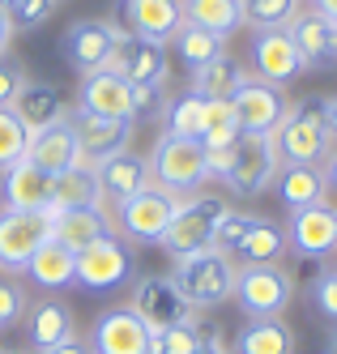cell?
Instances as JSON below:
<instances>
[{
	"label": "cell",
	"mask_w": 337,
	"mask_h": 354,
	"mask_svg": "<svg viewBox=\"0 0 337 354\" xmlns=\"http://www.w3.org/2000/svg\"><path fill=\"white\" fill-rule=\"evenodd\" d=\"M312 303H316V312H320L325 320H333V324H337V269H325V273L316 277V286H312Z\"/></svg>",
	"instance_id": "b9f144b4"
},
{
	"label": "cell",
	"mask_w": 337,
	"mask_h": 354,
	"mask_svg": "<svg viewBox=\"0 0 337 354\" xmlns=\"http://www.w3.org/2000/svg\"><path fill=\"white\" fill-rule=\"evenodd\" d=\"M94 354H149V324L133 308H107L90 333Z\"/></svg>",
	"instance_id": "e0dca14e"
},
{
	"label": "cell",
	"mask_w": 337,
	"mask_h": 354,
	"mask_svg": "<svg viewBox=\"0 0 337 354\" xmlns=\"http://www.w3.org/2000/svg\"><path fill=\"white\" fill-rule=\"evenodd\" d=\"M325 354H337V333L329 337V350H325Z\"/></svg>",
	"instance_id": "816d5d0a"
},
{
	"label": "cell",
	"mask_w": 337,
	"mask_h": 354,
	"mask_svg": "<svg viewBox=\"0 0 337 354\" xmlns=\"http://www.w3.org/2000/svg\"><path fill=\"white\" fill-rule=\"evenodd\" d=\"M252 222H256V214L226 209V214L218 218V226H214V239H210V248H218L222 257H235V252L244 248V239H248V231H252Z\"/></svg>",
	"instance_id": "f35d334b"
},
{
	"label": "cell",
	"mask_w": 337,
	"mask_h": 354,
	"mask_svg": "<svg viewBox=\"0 0 337 354\" xmlns=\"http://www.w3.org/2000/svg\"><path fill=\"white\" fill-rule=\"evenodd\" d=\"M273 188H277V201H282L286 209L320 205V201L329 196L325 171H320V167H307V162H282L277 175H273Z\"/></svg>",
	"instance_id": "484cf974"
},
{
	"label": "cell",
	"mask_w": 337,
	"mask_h": 354,
	"mask_svg": "<svg viewBox=\"0 0 337 354\" xmlns=\"http://www.w3.org/2000/svg\"><path fill=\"white\" fill-rule=\"evenodd\" d=\"M244 64L235 60V56H214L210 64H201V68H192L188 73V90L192 94H201V98H230L239 86H244Z\"/></svg>",
	"instance_id": "4dcf8cb0"
},
{
	"label": "cell",
	"mask_w": 337,
	"mask_h": 354,
	"mask_svg": "<svg viewBox=\"0 0 337 354\" xmlns=\"http://www.w3.org/2000/svg\"><path fill=\"white\" fill-rule=\"evenodd\" d=\"M230 107H235V124L244 137H273L286 115V94L261 77H244V86L230 94Z\"/></svg>",
	"instance_id": "7c38bea8"
},
{
	"label": "cell",
	"mask_w": 337,
	"mask_h": 354,
	"mask_svg": "<svg viewBox=\"0 0 337 354\" xmlns=\"http://www.w3.org/2000/svg\"><path fill=\"white\" fill-rule=\"evenodd\" d=\"M26 308H30V299H26V290H21L17 282H5V277H0V328H13V324H21Z\"/></svg>",
	"instance_id": "60d3db41"
},
{
	"label": "cell",
	"mask_w": 337,
	"mask_h": 354,
	"mask_svg": "<svg viewBox=\"0 0 337 354\" xmlns=\"http://www.w3.org/2000/svg\"><path fill=\"white\" fill-rule=\"evenodd\" d=\"M21 324H26V333H30V350H35V354H43V350H51V346L77 337V328H73V308H69L64 299H56V295L30 303V308H26V316H21Z\"/></svg>",
	"instance_id": "7402d4cb"
},
{
	"label": "cell",
	"mask_w": 337,
	"mask_h": 354,
	"mask_svg": "<svg viewBox=\"0 0 337 354\" xmlns=\"http://www.w3.org/2000/svg\"><path fill=\"white\" fill-rule=\"evenodd\" d=\"M325 129H329V137H333V145H337V94L325 98Z\"/></svg>",
	"instance_id": "bcb514c9"
},
{
	"label": "cell",
	"mask_w": 337,
	"mask_h": 354,
	"mask_svg": "<svg viewBox=\"0 0 337 354\" xmlns=\"http://www.w3.org/2000/svg\"><path fill=\"white\" fill-rule=\"evenodd\" d=\"M26 277H30L39 290H64V286H73V277H77V252H69L56 239H47L30 257V265H26Z\"/></svg>",
	"instance_id": "83f0119b"
},
{
	"label": "cell",
	"mask_w": 337,
	"mask_h": 354,
	"mask_svg": "<svg viewBox=\"0 0 337 354\" xmlns=\"http://www.w3.org/2000/svg\"><path fill=\"white\" fill-rule=\"evenodd\" d=\"M277 167H282V158H277L273 137H239L235 162L222 175V188L230 196H261V192L273 188Z\"/></svg>",
	"instance_id": "ba28073f"
},
{
	"label": "cell",
	"mask_w": 337,
	"mask_h": 354,
	"mask_svg": "<svg viewBox=\"0 0 337 354\" xmlns=\"http://www.w3.org/2000/svg\"><path fill=\"white\" fill-rule=\"evenodd\" d=\"M26 158H30L39 171H47L51 180H56L60 171H69L73 162H82L69 115H60V120L43 124V129H35V133H30V141H26Z\"/></svg>",
	"instance_id": "ffe728a7"
},
{
	"label": "cell",
	"mask_w": 337,
	"mask_h": 354,
	"mask_svg": "<svg viewBox=\"0 0 337 354\" xmlns=\"http://www.w3.org/2000/svg\"><path fill=\"white\" fill-rule=\"evenodd\" d=\"M248 320H269L282 316L295 299V277L282 265H239L235 269V295Z\"/></svg>",
	"instance_id": "8992f818"
},
{
	"label": "cell",
	"mask_w": 337,
	"mask_h": 354,
	"mask_svg": "<svg viewBox=\"0 0 337 354\" xmlns=\"http://www.w3.org/2000/svg\"><path fill=\"white\" fill-rule=\"evenodd\" d=\"M175 286L184 290V299L192 308H218L235 295V261L222 257L218 248H201L188 257H175Z\"/></svg>",
	"instance_id": "7a4b0ae2"
},
{
	"label": "cell",
	"mask_w": 337,
	"mask_h": 354,
	"mask_svg": "<svg viewBox=\"0 0 337 354\" xmlns=\"http://www.w3.org/2000/svg\"><path fill=\"white\" fill-rule=\"evenodd\" d=\"M286 243L299 252V257L325 261L337 252V205L320 201V205H303L291 209L286 218Z\"/></svg>",
	"instance_id": "9a60e30c"
},
{
	"label": "cell",
	"mask_w": 337,
	"mask_h": 354,
	"mask_svg": "<svg viewBox=\"0 0 337 354\" xmlns=\"http://www.w3.org/2000/svg\"><path fill=\"white\" fill-rule=\"evenodd\" d=\"M128 86H149V82H167V47L163 43H145V39H133L124 35L120 52H116V64H111Z\"/></svg>",
	"instance_id": "603a6c76"
},
{
	"label": "cell",
	"mask_w": 337,
	"mask_h": 354,
	"mask_svg": "<svg viewBox=\"0 0 337 354\" xmlns=\"http://www.w3.org/2000/svg\"><path fill=\"white\" fill-rule=\"evenodd\" d=\"M149 184H158L175 196H188V192H201V184L210 180V167H205V149L201 141H188V137H171L163 133L149 149Z\"/></svg>",
	"instance_id": "3957f363"
},
{
	"label": "cell",
	"mask_w": 337,
	"mask_h": 354,
	"mask_svg": "<svg viewBox=\"0 0 337 354\" xmlns=\"http://www.w3.org/2000/svg\"><path fill=\"white\" fill-rule=\"evenodd\" d=\"M102 235H116V222H111V214L102 209V205L51 214V239L64 243L69 252H82V248H90L94 239H102Z\"/></svg>",
	"instance_id": "cb8c5ba5"
},
{
	"label": "cell",
	"mask_w": 337,
	"mask_h": 354,
	"mask_svg": "<svg viewBox=\"0 0 337 354\" xmlns=\"http://www.w3.org/2000/svg\"><path fill=\"white\" fill-rule=\"evenodd\" d=\"M43 354H94V350H90V342H82V337H69V342L51 346V350H43Z\"/></svg>",
	"instance_id": "ee69618b"
},
{
	"label": "cell",
	"mask_w": 337,
	"mask_h": 354,
	"mask_svg": "<svg viewBox=\"0 0 337 354\" xmlns=\"http://www.w3.org/2000/svg\"><path fill=\"white\" fill-rule=\"evenodd\" d=\"M226 196L218 192H188V196H179V209L167 226V235L158 239V248L167 252V257H188V252H201V248H210L214 239V226L218 218L226 214Z\"/></svg>",
	"instance_id": "277c9868"
},
{
	"label": "cell",
	"mask_w": 337,
	"mask_h": 354,
	"mask_svg": "<svg viewBox=\"0 0 337 354\" xmlns=\"http://www.w3.org/2000/svg\"><path fill=\"white\" fill-rule=\"evenodd\" d=\"M320 171H325V184H329V192H337V145H333V154L320 162Z\"/></svg>",
	"instance_id": "c3c4849f"
},
{
	"label": "cell",
	"mask_w": 337,
	"mask_h": 354,
	"mask_svg": "<svg viewBox=\"0 0 337 354\" xmlns=\"http://www.w3.org/2000/svg\"><path fill=\"white\" fill-rule=\"evenodd\" d=\"M286 35H291V43L299 47V56H303L307 73L337 64V26H333V21H329L320 9H299V13L291 17Z\"/></svg>",
	"instance_id": "d6986e66"
},
{
	"label": "cell",
	"mask_w": 337,
	"mask_h": 354,
	"mask_svg": "<svg viewBox=\"0 0 337 354\" xmlns=\"http://www.w3.org/2000/svg\"><path fill=\"white\" fill-rule=\"evenodd\" d=\"M5 354H30V350H5Z\"/></svg>",
	"instance_id": "f5cc1de1"
},
{
	"label": "cell",
	"mask_w": 337,
	"mask_h": 354,
	"mask_svg": "<svg viewBox=\"0 0 337 354\" xmlns=\"http://www.w3.org/2000/svg\"><path fill=\"white\" fill-rule=\"evenodd\" d=\"M197 354H230V350H226V342H222L218 333H205V337H201V350H197Z\"/></svg>",
	"instance_id": "7dc6e473"
},
{
	"label": "cell",
	"mask_w": 337,
	"mask_h": 354,
	"mask_svg": "<svg viewBox=\"0 0 337 354\" xmlns=\"http://www.w3.org/2000/svg\"><path fill=\"white\" fill-rule=\"evenodd\" d=\"M316 9H320L329 21H333V26H337V0H316Z\"/></svg>",
	"instance_id": "681fc988"
},
{
	"label": "cell",
	"mask_w": 337,
	"mask_h": 354,
	"mask_svg": "<svg viewBox=\"0 0 337 354\" xmlns=\"http://www.w3.org/2000/svg\"><path fill=\"white\" fill-rule=\"evenodd\" d=\"M120 43H124V30L116 26V21H102V17L73 21V26L64 30V39H60L69 64L82 73V77H86V73H98V68H111Z\"/></svg>",
	"instance_id": "52a82bcc"
},
{
	"label": "cell",
	"mask_w": 337,
	"mask_h": 354,
	"mask_svg": "<svg viewBox=\"0 0 337 354\" xmlns=\"http://www.w3.org/2000/svg\"><path fill=\"white\" fill-rule=\"evenodd\" d=\"M179 9H184V21H192V26L210 30L218 39H230L244 26V5L239 0H179Z\"/></svg>",
	"instance_id": "1f68e13d"
},
{
	"label": "cell",
	"mask_w": 337,
	"mask_h": 354,
	"mask_svg": "<svg viewBox=\"0 0 337 354\" xmlns=\"http://www.w3.org/2000/svg\"><path fill=\"white\" fill-rule=\"evenodd\" d=\"M248 52H252V73L261 82L277 86V90L295 86L303 73H307L299 47L291 43L286 30H252V47H248Z\"/></svg>",
	"instance_id": "4fadbf2b"
},
{
	"label": "cell",
	"mask_w": 337,
	"mask_h": 354,
	"mask_svg": "<svg viewBox=\"0 0 337 354\" xmlns=\"http://www.w3.org/2000/svg\"><path fill=\"white\" fill-rule=\"evenodd\" d=\"M56 5H64V0H56Z\"/></svg>",
	"instance_id": "db71d44e"
},
{
	"label": "cell",
	"mask_w": 337,
	"mask_h": 354,
	"mask_svg": "<svg viewBox=\"0 0 337 354\" xmlns=\"http://www.w3.org/2000/svg\"><path fill=\"white\" fill-rule=\"evenodd\" d=\"M286 248H291L286 243V226H277L269 218H256L235 257H239V265H277L282 257H286Z\"/></svg>",
	"instance_id": "d6a6232c"
},
{
	"label": "cell",
	"mask_w": 337,
	"mask_h": 354,
	"mask_svg": "<svg viewBox=\"0 0 337 354\" xmlns=\"http://www.w3.org/2000/svg\"><path fill=\"white\" fill-rule=\"evenodd\" d=\"M26 141H30V129L21 124V115L13 107H0V171L26 158Z\"/></svg>",
	"instance_id": "74e56055"
},
{
	"label": "cell",
	"mask_w": 337,
	"mask_h": 354,
	"mask_svg": "<svg viewBox=\"0 0 337 354\" xmlns=\"http://www.w3.org/2000/svg\"><path fill=\"white\" fill-rule=\"evenodd\" d=\"M0 196H5V209L51 214V175L39 171L30 158H17L9 171H0Z\"/></svg>",
	"instance_id": "ac0fdd59"
},
{
	"label": "cell",
	"mask_w": 337,
	"mask_h": 354,
	"mask_svg": "<svg viewBox=\"0 0 337 354\" xmlns=\"http://www.w3.org/2000/svg\"><path fill=\"white\" fill-rule=\"evenodd\" d=\"M116 26L133 39H145V43H171L175 30L184 26V9L179 0H116Z\"/></svg>",
	"instance_id": "5bb4252c"
},
{
	"label": "cell",
	"mask_w": 337,
	"mask_h": 354,
	"mask_svg": "<svg viewBox=\"0 0 337 354\" xmlns=\"http://www.w3.org/2000/svg\"><path fill=\"white\" fill-rule=\"evenodd\" d=\"M94 205H102V188H98L94 162H73L69 171H60L56 180H51V214L94 209Z\"/></svg>",
	"instance_id": "4316f807"
},
{
	"label": "cell",
	"mask_w": 337,
	"mask_h": 354,
	"mask_svg": "<svg viewBox=\"0 0 337 354\" xmlns=\"http://www.w3.org/2000/svg\"><path fill=\"white\" fill-rule=\"evenodd\" d=\"M133 277V252L120 235H102L90 248L77 252V286L86 290H116Z\"/></svg>",
	"instance_id": "9c48e42d"
},
{
	"label": "cell",
	"mask_w": 337,
	"mask_h": 354,
	"mask_svg": "<svg viewBox=\"0 0 337 354\" xmlns=\"http://www.w3.org/2000/svg\"><path fill=\"white\" fill-rule=\"evenodd\" d=\"M179 209V196L158 188V184H145L141 192L116 201V231L124 235V243H154L158 248V239L167 235V226Z\"/></svg>",
	"instance_id": "5b68a950"
},
{
	"label": "cell",
	"mask_w": 337,
	"mask_h": 354,
	"mask_svg": "<svg viewBox=\"0 0 337 354\" xmlns=\"http://www.w3.org/2000/svg\"><path fill=\"white\" fill-rule=\"evenodd\" d=\"M244 5V26L252 30H286L291 17L299 13V0H239Z\"/></svg>",
	"instance_id": "d590c367"
},
{
	"label": "cell",
	"mask_w": 337,
	"mask_h": 354,
	"mask_svg": "<svg viewBox=\"0 0 337 354\" xmlns=\"http://www.w3.org/2000/svg\"><path fill=\"white\" fill-rule=\"evenodd\" d=\"M128 308H133L149 328L197 320V308L184 299V290L175 286L171 273H145V277H137V290H133V303H128Z\"/></svg>",
	"instance_id": "30bf717a"
},
{
	"label": "cell",
	"mask_w": 337,
	"mask_h": 354,
	"mask_svg": "<svg viewBox=\"0 0 337 354\" xmlns=\"http://www.w3.org/2000/svg\"><path fill=\"white\" fill-rule=\"evenodd\" d=\"M167 115V82H149V86H133L128 98V120L133 124H149Z\"/></svg>",
	"instance_id": "ab89813d"
},
{
	"label": "cell",
	"mask_w": 337,
	"mask_h": 354,
	"mask_svg": "<svg viewBox=\"0 0 337 354\" xmlns=\"http://www.w3.org/2000/svg\"><path fill=\"white\" fill-rule=\"evenodd\" d=\"M21 86H26V68L13 56H0V107H13Z\"/></svg>",
	"instance_id": "7bdbcfd3"
},
{
	"label": "cell",
	"mask_w": 337,
	"mask_h": 354,
	"mask_svg": "<svg viewBox=\"0 0 337 354\" xmlns=\"http://www.w3.org/2000/svg\"><path fill=\"white\" fill-rule=\"evenodd\" d=\"M175 52H179V60L188 64V73L192 68H201V64H210L214 56H222L226 52V39H218V35H210V30H201V26H192V21H184V26L175 30Z\"/></svg>",
	"instance_id": "836d02e7"
},
{
	"label": "cell",
	"mask_w": 337,
	"mask_h": 354,
	"mask_svg": "<svg viewBox=\"0 0 337 354\" xmlns=\"http://www.w3.org/2000/svg\"><path fill=\"white\" fill-rule=\"evenodd\" d=\"M201 337H205V333L197 328V320L149 328V354H197V350H201Z\"/></svg>",
	"instance_id": "8d00e7d4"
},
{
	"label": "cell",
	"mask_w": 337,
	"mask_h": 354,
	"mask_svg": "<svg viewBox=\"0 0 337 354\" xmlns=\"http://www.w3.org/2000/svg\"><path fill=\"white\" fill-rule=\"evenodd\" d=\"M128 98H133V86H128L116 68H98V73H86V77H82V90H77V111L128 120Z\"/></svg>",
	"instance_id": "44dd1931"
},
{
	"label": "cell",
	"mask_w": 337,
	"mask_h": 354,
	"mask_svg": "<svg viewBox=\"0 0 337 354\" xmlns=\"http://www.w3.org/2000/svg\"><path fill=\"white\" fill-rule=\"evenodd\" d=\"M167 133L201 141V133H205V98L201 94L184 90L179 98H171V103H167Z\"/></svg>",
	"instance_id": "e575fe53"
},
{
	"label": "cell",
	"mask_w": 337,
	"mask_h": 354,
	"mask_svg": "<svg viewBox=\"0 0 337 354\" xmlns=\"http://www.w3.org/2000/svg\"><path fill=\"white\" fill-rule=\"evenodd\" d=\"M235 354H295V333L282 316L248 320L235 333Z\"/></svg>",
	"instance_id": "f546056e"
},
{
	"label": "cell",
	"mask_w": 337,
	"mask_h": 354,
	"mask_svg": "<svg viewBox=\"0 0 337 354\" xmlns=\"http://www.w3.org/2000/svg\"><path fill=\"white\" fill-rule=\"evenodd\" d=\"M77 154L82 162H98L107 154H120L133 141V120H111V115H90V111H69Z\"/></svg>",
	"instance_id": "2e32d148"
},
{
	"label": "cell",
	"mask_w": 337,
	"mask_h": 354,
	"mask_svg": "<svg viewBox=\"0 0 337 354\" xmlns=\"http://www.w3.org/2000/svg\"><path fill=\"white\" fill-rule=\"evenodd\" d=\"M51 239V214H21V209H0V269L26 273L30 257Z\"/></svg>",
	"instance_id": "8fae6325"
},
{
	"label": "cell",
	"mask_w": 337,
	"mask_h": 354,
	"mask_svg": "<svg viewBox=\"0 0 337 354\" xmlns=\"http://www.w3.org/2000/svg\"><path fill=\"white\" fill-rule=\"evenodd\" d=\"M94 175H98L102 196L124 201V196H133V192H141L149 184V162L141 154H133V149H120V154L98 158L94 162Z\"/></svg>",
	"instance_id": "d4e9b609"
},
{
	"label": "cell",
	"mask_w": 337,
	"mask_h": 354,
	"mask_svg": "<svg viewBox=\"0 0 337 354\" xmlns=\"http://www.w3.org/2000/svg\"><path fill=\"white\" fill-rule=\"evenodd\" d=\"M13 35H17V26H13V17L0 9V56H9V43H13Z\"/></svg>",
	"instance_id": "f6af8a7d"
},
{
	"label": "cell",
	"mask_w": 337,
	"mask_h": 354,
	"mask_svg": "<svg viewBox=\"0 0 337 354\" xmlns=\"http://www.w3.org/2000/svg\"><path fill=\"white\" fill-rule=\"evenodd\" d=\"M17 5H21V0H0V9H5V13H13Z\"/></svg>",
	"instance_id": "f907efd6"
},
{
	"label": "cell",
	"mask_w": 337,
	"mask_h": 354,
	"mask_svg": "<svg viewBox=\"0 0 337 354\" xmlns=\"http://www.w3.org/2000/svg\"><path fill=\"white\" fill-rule=\"evenodd\" d=\"M13 111L21 115V124H26L30 133H35V129H43V124H51V120H60V115H69L64 94L51 86V82H30V77H26V86L17 90Z\"/></svg>",
	"instance_id": "f1b7e54d"
},
{
	"label": "cell",
	"mask_w": 337,
	"mask_h": 354,
	"mask_svg": "<svg viewBox=\"0 0 337 354\" xmlns=\"http://www.w3.org/2000/svg\"><path fill=\"white\" fill-rule=\"evenodd\" d=\"M273 145L282 162L320 167L333 154V137L325 129V94H312L303 103H286V115L273 129Z\"/></svg>",
	"instance_id": "6da1fadb"
}]
</instances>
